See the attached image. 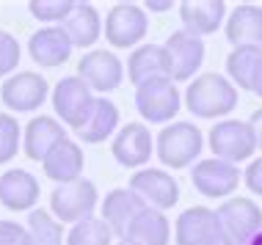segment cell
<instances>
[{"instance_id": "cell-1", "label": "cell", "mask_w": 262, "mask_h": 245, "mask_svg": "<svg viewBox=\"0 0 262 245\" xmlns=\"http://www.w3.org/2000/svg\"><path fill=\"white\" fill-rule=\"evenodd\" d=\"M185 108L196 118H224L237 108V88L226 75L204 72L190 80L185 91Z\"/></svg>"}, {"instance_id": "cell-2", "label": "cell", "mask_w": 262, "mask_h": 245, "mask_svg": "<svg viewBox=\"0 0 262 245\" xmlns=\"http://www.w3.org/2000/svg\"><path fill=\"white\" fill-rule=\"evenodd\" d=\"M155 143H158L160 163L168 168H188L204 149L202 130L190 121H171L160 130Z\"/></svg>"}, {"instance_id": "cell-3", "label": "cell", "mask_w": 262, "mask_h": 245, "mask_svg": "<svg viewBox=\"0 0 262 245\" xmlns=\"http://www.w3.org/2000/svg\"><path fill=\"white\" fill-rule=\"evenodd\" d=\"M215 215H218L221 234L232 245H251L254 237L262 232V209L246 195L226 199L215 209Z\"/></svg>"}, {"instance_id": "cell-4", "label": "cell", "mask_w": 262, "mask_h": 245, "mask_svg": "<svg viewBox=\"0 0 262 245\" xmlns=\"http://www.w3.org/2000/svg\"><path fill=\"white\" fill-rule=\"evenodd\" d=\"M210 149L218 160L235 165V163H243V160H251L259 146L249 121L224 118V121H215L210 130Z\"/></svg>"}, {"instance_id": "cell-5", "label": "cell", "mask_w": 262, "mask_h": 245, "mask_svg": "<svg viewBox=\"0 0 262 245\" xmlns=\"http://www.w3.org/2000/svg\"><path fill=\"white\" fill-rule=\"evenodd\" d=\"M100 193H97L94 182L89 179H77V182H67V185H55V190L50 195V212L58 223H80L91 218Z\"/></svg>"}, {"instance_id": "cell-6", "label": "cell", "mask_w": 262, "mask_h": 245, "mask_svg": "<svg viewBox=\"0 0 262 245\" xmlns=\"http://www.w3.org/2000/svg\"><path fill=\"white\" fill-rule=\"evenodd\" d=\"M136 108L149 124H166L180 113L182 96L171 78H158L136 88Z\"/></svg>"}, {"instance_id": "cell-7", "label": "cell", "mask_w": 262, "mask_h": 245, "mask_svg": "<svg viewBox=\"0 0 262 245\" xmlns=\"http://www.w3.org/2000/svg\"><path fill=\"white\" fill-rule=\"evenodd\" d=\"M97 96L91 94V88L83 83L77 75H69V78H61L58 86L53 88V108L55 113L61 116V121L67 127H72L75 132L86 124V118L94 108Z\"/></svg>"}, {"instance_id": "cell-8", "label": "cell", "mask_w": 262, "mask_h": 245, "mask_svg": "<svg viewBox=\"0 0 262 245\" xmlns=\"http://www.w3.org/2000/svg\"><path fill=\"white\" fill-rule=\"evenodd\" d=\"M149 31L146 11L136 3H116L105 17V39L116 50H130L138 47V41Z\"/></svg>"}, {"instance_id": "cell-9", "label": "cell", "mask_w": 262, "mask_h": 245, "mask_svg": "<svg viewBox=\"0 0 262 245\" xmlns=\"http://www.w3.org/2000/svg\"><path fill=\"white\" fill-rule=\"evenodd\" d=\"M47 96H50V86H47L45 75H36V72L11 75L0 86V100L14 113H33Z\"/></svg>"}, {"instance_id": "cell-10", "label": "cell", "mask_w": 262, "mask_h": 245, "mask_svg": "<svg viewBox=\"0 0 262 245\" xmlns=\"http://www.w3.org/2000/svg\"><path fill=\"white\" fill-rule=\"evenodd\" d=\"M168 58V78L171 80H190L199 72L202 61H204V41L202 36H193L185 28L174 31L163 44Z\"/></svg>"}, {"instance_id": "cell-11", "label": "cell", "mask_w": 262, "mask_h": 245, "mask_svg": "<svg viewBox=\"0 0 262 245\" xmlns=\"http://www.w3.org/2000/svg\"><path fill=\"white\" fill-rule=\"evenodd\" d=\"M77 78H80L91 91H116L124 80V64L116 53L111 50H91L77 64Z\"/></svg>"}, {"instance_id": "cell-12", "label": "cell", "mask_w": 262, "mask_h": 245, "mask_svg": "<svg viewBox=\"0 0 262 245\" xmlns=\"http://www.w3.org/2000/svg\"><path fill=\"white\" fill-rule=\"evenodd\" d=\"M240 179L243 177H240L237 165L224 163V160H218V157L199 160V163L193 165V171H190L193 187L202 195H207V199H226V195H232L237 190Z\"/></svg>"}, {"instance_id": "cell-13", "label": "cell", "mask_w": 262, "mask_h": 245, "mask_svg": "<svg viewBox=\"0 0 262 245\" xmlns=\"http://www.w3.org/2000/svg\"><path fill=\"white\" fill-rule=\"evenodd\" d=\"M130 187L146 201V207L160 209V212L168 207H177V201H180V185L163 168H141L133 174Z\"/></svg>"}, {"instance_id": "cell-14", "label": "cell", "mask_w": 262, "mask_h": 245, "mask_svg": "<svg viewBox=\"0 0 262 245\" xmlns=\"http://www.w3.org/2000/svg\"><path fill=\"white\" fill-rule=\"evenodd\" d=\"M111 152H113V157H116L119 165L138 168L141 171V165L149 163V157L155 152V138L149 135V127H146V124L130 121L116 132V138H113V143H111Z\"/></svg>"}, {"instance_id": "cell-15", "label": "cell", "mask_w": 262, "mask_h": 245, "mask_svg": "<svg viewBox=\"0 0 262 245\" xmlns=\"http://www.w3.org/2000/svg\"><path fill=\"white\" fill-rule=\"evenodd\" d=\"M100 209H102V220L111 226V232L124 240L130 226H133V220L146 209V201L133 187H116V190H111L105 195Z\"/></svg>"}, {"instance_id": "cell-16", "label": "cell", "mask_w": 262, "mask_h": 245, "mask_svg": "<svg viewBox=\"0 0 262 245\" xmlns=\"http://www.w3.org/2000/svg\"><path fill=\"white\" fill-rule=\"evenodd\" d=\"M28 53H31V58L36 61L39 66L53 69V66H61L69 61V55H72V41H69L63 28H55V25L39 28V31L31 33V39H28Z\"/></svg>"}, {"instance_id": "cell-17", "label": "cell", "mask_w": 262, "mask_h": 245, "mask_svg": "<svg viewBox=\"0 0 262 245\" xmlns=\"http://www.w3.org/2000/svg\"><path fill=\"white\" fill-rule=\"evenodd\" d=\"M39 201V179L25 168H9L0 177V204L11 212H25Z\"/></svg>"}, {"instance_id": "cell-18", "label": "cell", "mask_w": 262, "mask_h": 245, "mask_svg": "<svg viewBox=\"0 0 262 245\" xmlns=\"http://www.w3.org/2000/svg\"><path fill=\"white\" fill-rule=\"evenodd\" d=\"M215 234H221L218 215L215 209H207V207H190L185 212H180V218L174 223L177 245H199Z\"/></svg>"}, {"instance_id": "cell-19", "label": "cell", "mask_w": 262, "mask_h": 245, "mask_svg": "<svg viewBox=\"0 0 262 245\" xmlns=\"http://www.w3.org/2000/svg\"><path fill=\"white\" fill-rule=\"evenodd\" d=\"M61 141H67V132H63V127L50 116L31 118V124H28L25 132H23V149H25V155L31 160H36V163H45L47 155H50Z\"/></svg>"}, {"instance_id": "cell-20", "label": "cell", "mask_w": 262, "mask_h": 245, "mask_svg": "<svg viewBox=\"0 0 262 245\" xmlns=\"http://www.w3.org/2000/svg\"><path fill=\"white\" fill-rule=\"evenodd\" d=\"M226 17L224 0H182L180 3V19L188 33L193 36H207L221 28Z\"/></svg>"}, {"instance_id": "cell-21", "label": "cell", "mask_w": 262, "mask_h": 245, "mask_svg": "<svg viewBox=\"0 0 262 245\" xmlns=\"http://www.w3.org/2000/svg\"><path fill=\"white\" fill-rule=\"evenodd\" d=\"M83 165H86V157H83V149L75 141H61L55 149L47 155V160L41 163L45 168V177L53 179L55 185H67V182H77L83 174Z\"/></svg>"}, {"instance_id": "cell-22", "label": "cell", "mask_w": 262, "mask_h": 245, "mask_svg": "<svg viewBox=\"0 0 262 245\" xmlns=\"http://www.w3.org/2000/svg\"><path fill=\"white\" fill-rule=\"evenodd\" d=\"M226 39L232 47H262V9L243 3L226 19Z\"/></svg>"}, {"instance_id": "cell-23", "label": "cell", "mask_w": 262, "mask_h": 245, "mask_svg": "<svg viewBox=\"0 0 262 245\" xmlns=\"http://www.w3.org/2000/svg\"><path fill=\"white\" fill-rule=\"evenodd\" d=\"M127 78H130L133 86H144L149 80L158 78H168V58L163 44H141L130 53V61H127Z\"/></svg>"}, {"instance_id": "cell-24", "label": "cell", "mask_w": 262, "mask_h": 245, "mask_svg": "<svg viewBox=\"0 0 262 245\" xmlns=\"http://www.w3.org/2000/svg\"><path fill=\"white\" fill-rule=\"evenodd\" d=\"M63 31H67L72 47H94L97 39L102 36V19L100 11L91 3H75L72 14L63 19Z\"/></svg>"}, {"instance_id": "cell-25", "label": "cell", "mask_w": 262, "mask_h": 245, "mask_svg": "<svg viewBox=\"0 0 262 245\" xmlns=\"http://www.w3.org/2000/svg\"><path fill=\"white\" fill-rule=\"evenodd\" d=\"M116 127H119V108L108 96H97L86 124L77 130V138L83 143H102L116 132Z\"/></svg>"}, {"instance_id": "cell-26", "label": "cell", "mask_w": 262, "mask_h": 245, "mask_svg": "<svg viewBox=\"0 0 262 245\" xmlns=\"http://www.w3.org/2000/svg\"><path fill=\"white\" fill-rule=\"evenodd\" d=\"M124 240H130L136 245H168V240H171V223H168V218L160 209L146 207L133 220V226H130Z\"/></svg>"}, {"instance_id": "cell-27", "label": "cell", "mask_w": 262, "mask_h": 245, "mask_svg": "<svg viewBox=\"0 0 262 245\" xmlns=\"http://www.w3.org/2000/svg\"><path fill=\"white\" fill-rule=\"evenodd\" d=\"M262 61V47H235L226 58V78L240 91H254V78Z\"/></svg>"}, {"instance_id": "cell-28", "label": "cell", "mask_w": 262, "mask_h": 245, "mask_svg": "<svg viewBox=\"0 0 262 245\" xmlns=\"http://www.w3.org/2000/svg\"><path fill=\"white\" fill-rule=\"evenodd\" d=\"M28 245H67L61 223L47 209H33L28 215Z\"/></svg>"}, {"instance_id": "cell-29", "label": "cell", "mask_w": 262, "mask_h": 245, "mask_svg": "<svg viewBox=\"0 0 262 245\" xmlns=\"http://www.w3.org/2000/svg\"><path fill=\"white\" fill-rule=\"evenodd\" d=\"M113 232L102 218H86L75 223L67 234V245H111Z\"/></svg>"}, {"instance_id": "cell-30", "label": "cell", "mask_w": 262, "mask_h": 245, "mask_svg": "<svg viewBox=\"0 0 262 245\" xmlns=\"http://www.w3.org/2000/svg\"><path fill=\"white\" fill-rule=\"evenodd\" d=\"M23 143V130L11 113H0V165L11 163Z\"/></svg>"}, {"instance_id": "cell-31", "label": "cell", "mask_w": 262, "mask_h": 245, "mask_svg": "<svg viewBox=\"0 0 262 245\" xmlns=\"http://www.w3.org/2000/svg\"><path fill=\"white\" fill-rule=\"evenodd\" d=\"M28 9L36 19L41 22H63V19L72 14L75 0H31Z\"/></svg>"}, {"instance_id": "cell-32", "label": "cell", "mask_w": 262, "mask_h": 245, "mask_svg": "<svg viewBox=\"0 0 262 245\" xmlns=\"http://www.w3.org/2000/svg\"><path fill=\"white\" fill-rule=\"evenodd\" d=\"M19 58H23V50H19V41L11 36V33L0 31V78H6L17 69Z\"/></svg>"}, {"instance_id": "cell-33", "label": "cell", "mask_w": 262, "mask_h": 245, "mask_svg": "<svg viewBox=\"0 0 262 245\" xmlns=\"http://www.w3.org/2000/svg\"><path fill=\"white\" fill-rule=\"evenodd\" d=\"M0 245H28V229L17 220H0Z\"/></svg>"}, {"instance_id": "cell-34", "label": "cell", "mask_w": 262, "mask_h": 245, "mask_svg": "<svg viewBox=\"0 0 262 245\" xmlns=\"http://www.w3.org/2000/svg\"><path fill=\"white\" fill-rule=\"evenodd\" d=\"M243 182H246V187H249L251 193L262 195V157L249 163V168H246V174H243Z\"/></svg>"}, {"instance_id": "cell-35", "label": "cell", "mask_w": 262, "mask_h": 245, "mask_svg": "<svg viewBox=\"0 0 262 245\" xmlns=\"http://www.w3.org/2000/svg\"><path fill=\"white\" fill-rule=\"evenodd\" d=\"M249 124H251V130H254V138H257V146L262 149V108H259V110H254V113H251Z\"/></svg>"}, {"instance_id": "cell-36", "label": "cell", "mask_w": 262, "mask_h": 245, "mask_svg": "<svg viewBox=\"0 0 262 245\" xmlns=\"http://www.w3.org/2000/svg\"><path fill=\"white\" fill-rule=\"evenodd\" d=\"M171 0H146V9L149 11H166V9H171Z\"/></svg>"}, {"instance_id": "cell-37", "label": "cell", "mask_w": 262, "mask_h": 245, "mask_svg": "<svg viewBox=\"0 0 262 245\" xmlns=\"http://www.w3.org/2000/svg\"><path fill=\"white\" fill-rule=\"evenodd\" d=\"M199 245H232V242L226 240L224 234H215V237H210V240H204V242H199Z\"/></svg>"}, {"instance_id": "cell-38", "label": "cell", "mask_w": 262, "mask_h": 245, "mask_svg": "<svg viewBox=\"0 0 262 245\" xmlns=\"http://www.w3.org/2000/svg\"><path fill=\"white\" fill-rule=\"evenodd\" d=\"M254 94L262 96V61H259V69H257V78H254Z\"/></svg>"}, {"instance_id": "cell-39", "label": "cell", "mask_w": 262, "mask_h": 245, "mask_svg": "<svg viewBox=\"0 0 262 245\" xmlns=\"http://www.w3.org/2000/svg\"><path fill=\"white\" fill-rule=\"evenodd\" d=\"M251 245H262V232H259L257 237H254V242H251Z\"/></svg>"}, {"instance_id": "cell-40", "label": "cell", "mask_w": 262, "mask_h": 245, "mask_svg": "<svg viewBox=\"0 0 262 245\" xmlns=\"http://www.w3.org/2000/svg\"><path fill=\"white\" fill-rule=\"evenodd\" d=\"M116 245H136V242H130V240H119Z\"/></svg>"}]
</instances>
